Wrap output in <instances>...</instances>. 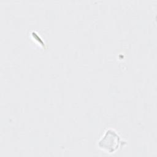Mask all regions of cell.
<instances>
[{"mask_svg": "<svg viewBox=\"0 0 157 157\" xmlns=\"http://www.w3.org/2000/svg\"><path fill=\"white\" fill-rule=\"evenodd\" d=\"M120 137L113 130L109 129L106 131L104 136L98 142V146L107 153H114L120 147Z\"/></svg>", "mask_w": 157, "mask_h": 157, "instance_id": "1", "label": "cell"}]
</instances>
